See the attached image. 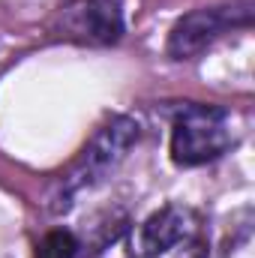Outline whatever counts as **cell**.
<instances>
[{"mask_svg":"<svg viewBox=\"0 0 255 258\" xmlns=\"http://www.w3.org/2000/svg\"><path fill=\"white\" fill-rule=\"evenodd\" d=\"M252 15V0H231V3H219V6L192 9L174 21L168 42H165V51L171 60H192L204 48H210L216 39H222L225 33H231L237 27H249Z\"/></svg>","mask_w":255,"mask_h":258,"instance_id":"cell-3","label":"cell"},{"mask_svg":"<svg viewBox=\"0 0 255 258\" xmlns=\"http://www.w3.org/2000/svg\"><path fill=\"white\" fill-rule=\"evenodd\" d=\"M189 231V213L177 204H165L156 213H150L138 231L132 234V252L144 258L162 255L171 246H177Z\"/></svg>","mask_w":255,"mask_h":258,"instance_id":"cell-5","label":"cell"},{"mask_svg":"<svg viewBox=\"0 0 255 258\" xmlns=\"http://www.w3.org/2000/svg\"><path fill=\"white\" fill-rule=\"evenodd\" d=\"M51 33L78 45H114L123 36V6L117 0H69L51 18Z\"/></svg>","mask_w":255,"mask_h":258,"instance_id":"cell-4","label":"cell"},{"mask_svg":"<svg viewBox=\"0 0 255 258\" xmlns=\"http://www.w3.org/2000/svg\"><path fill=\"white\" fill-rule=\"evenodd\" d=\"M234 144L228 111L219 105L189 102L177 111L171 126V159L183 168H195L219 159Z\"/></svg>","mask_w":255,"mask_h":258,"instance_id":"cell-2","label":"cell"},{"mask_svg":"<svg viewBox=\"0 0 255 258\" xmlns=\"http://www.w3.org/2000/svg\"><path fill=\"white\" fill-rule=\"evenodd\" d=\"M78 255V240L72 231H48L39 243H36V255L33 258H75Z\"/></svg>","mask_w":255,"mask_h":258,"instance_id":"cell-6","label":"cell"},{"mask_svg":"<svg viewBox=\"0 0 255 258\" xmlns=\"http://www.w3.org/2000/svg\"><path fill=\"white\" fill-rule=\"evenodd\" d=\"M141 138V123L135 117H111L105 126L99 129L84 150L72 159V165L63 174H57V180L51 183V189L45 195V207L51 213H63L72 207V201L84 189H93L96 183H102L132 150V144Z\"/></svg>","mask_w":255,"mask_h":258,"instance_id":"cell-1","label":"cell"}]
</instances>
